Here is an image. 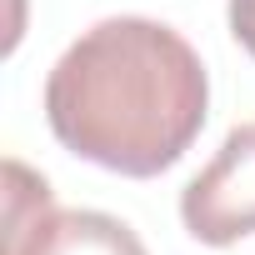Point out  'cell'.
I'll use <instances>...</instances> for the list:
<instances>
[{
    "label": "cell",
    "instance_id": "2",
    "mask_svg": "<svg viewBox=\"0 0 255 255\" xmlns=\"http://www.w3.org/2000/svg\"><path fill=\"white\" fill-rule=\"evenodd\" d=\"M180 225L215 250L255 235V120L235 125L210 165L180 190Z\"/></svg>",
    "mask_w": 255,
    "mask_h": 255
},
{
    "label": "cell",
    "instance_id": "3",
    "mask_svg": "<svg viewBox=\"0 0 255 255\" xmlns=\"http://www.w3.org/2000/svg\"><path fill=\"white\" fill-rule=\"evenodd\" d=\"M5 255H150L145 240L105 210H45Z\"/></svg>",
    "mask_w": 255,
    "mask_h": 255
},
{
    "label": "cell",
    "instance_id": "1",
    "mask_svg": "<svg viewBox=\"0 0 255 255\" xmlns=\"http://www.w3.org/2000/svg\"><path fill=\"white\" fill-rule=\"evenodd\" d=\"M205 60L175 25L150 15L95 20L45 75L50 135L110 175H165L205 130Z\"/></svg>",
    "mask_w": 255,
    "mask_h": 255
},
{
    "label": "cell",
    "instance_id": "4",
    "mask_svg": "<svg viewBox=\"0 0 255 255\" xmlns=\"http://www.w3.org/2000/svg\"><path fill=\"white\" fill-rule=\"evenodd\" d=\"M230 35L255 60V0H230Z\"/></svg>",
    "mask_w": 255,
    "mask_h": 255
}]
</instances>
